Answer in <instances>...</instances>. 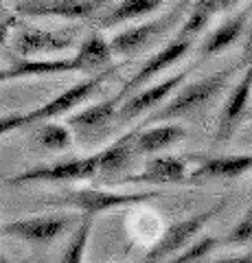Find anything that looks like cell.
<instances>
[{
  "label": "cell",
  "mask_w": 252,
  "mask_h": 263,
  "mask_svg": "<svg viewBox=\"0 0 252 263\" xmlns=\"http://www.w3.org/2000/svg\"><path fill=\"white\" fill-rule=\"evenodd\" d=\"M160 195H162L160 191L112 193V191H103V189L88 186V189H66V191L48 197V204L72 209L77 213H92V215H99V213H105V211H114V209L136 206V204H143V202H151Z\"/></svg>",
  "instance_id": "obj_3"
},
{
  "label": "cell",
  "mask_w": 252,
  "mask_h": 263,
  "mask_svg": "<svg viewBox=\"0 0 252 263\" xmlns=\"http://www.w3.org/2000/svg\"><path fill=\"white\" fill-rule=\"evenodd\" d=\"M219 246H222V239H217L213 235H204L200 237L198 241H191L189 246H184V252L178 254L173 259L176 263H195V261H204L208 259V254H213Z\"/></svg>",
  "instance_id": "obj_23"
},
{
  "label": "cell",
  "mask_w": 252,
  "mask_h": 263,
  "mask_svg": "<svg viewBox=\"0 0 252 263\" xmlns=\"http://www.w3.org/2000/svg\"><path fill=\"white\" fill-rule=\"evenodd\" d=\"M189 7H191V0H180V3L176 7H171L167 13H162L160 18L143 22V24H138V27H129L125 31L117 33V35L108 42L112 57H127V55L141 53L149 42H153V40L160 37L162 33H167L169 29H173L176 24L184 18V13Z\"/></svg>",
  "instance_id": "obj_4"
},
{
  "label": "cell",
  "mask_w": 252,
  "mask_h": 263,
  "mask_svg": "<svg viewBox=\"0 0 252 263\" xmlns=\"http://www.w3.org/2000/svg\"><path fill=\"white\" fill-rule=\"evenodd\" d=\"M29 117L27 112H11V114H3L0 117V136L9 134V132L15 129H22V127H29Z\"/></svg>",
  "instance_id": "obj_25"
},
{
  "label": "cell",
  "mask_w": 252,
  "mask_h": 263,
  "mask_svg": "<svg viewBox=\"0 0 252 263\" xmlns=\"http://www.w3.org/2000/svg\"><path fill=\"white\" fill-rule=\"evenodd\" d=\"M226 204H228V200H219V202L213 204V206L195 213V215L186 217L182 221H176V224H171L165 230V233H162L158 243L143 257V261H147V263L149 261H153V263H156V261H165V259H169V254H176L178 250H182L184 246H189L195 237H198V233L202 228H204L206 224H210V221H213L219 213L226 209Z\"/></svg>",
  "instance_id": "obj_7"
},
{
  "label": "cell",
  "mask_w": 252,
  "mask_h": 263,
  "mask_svg": "<svg viewBox=\"0 0 252 263\" xmlns=\"http://www.w3.org/2000/svg\"><path fill=\"white\" fill-rule=\"evenodd\" d=\"M235 261H241V263H246V261H252V257H243V259H235Z\"/></svg>",
  "instance_id": "obj_30"
},
{
  "label": "cell",
  "mask_w": 252,
  "mask_h": 263,
  "mask_svg": "<svg viewBox=\"0 0 252 263\" xmlns=\"http://www.w3.org/2000/svg\"><path fill=\"white\" fill-rule=\"evenodd\" d=\"M96 11L94 3L88 0H20L15 3V13L29 18H66L79 20Z\"/></svg>",
  "instance_id": "obj_13"
},
{
  "label": "cell",
  "mask_w": 252,
  "mask_h": 263,
  "mask_svg": "<svg viewBox=\"0 0 252 263\" xmlns=\"http://www.w3.org/2000/svg\"><path fill=\"white\" fill-rule=\"evenodd\" d=\"M250 95H252V64H248L246 72L235 84V88L230 90V95L222 108V114H219V121H217V134H215L217 145L228 143L235 136L237 127L243 123V117H246V110L250 103Z\"/></svg>",
  "instance_id": "obj_11"
},
{
  "label": "cell",
  "mask_w": 252,
  "mask_h": 263,
  "mask_svg": "<svg viewBox=\"0 0 252 263\" xmlns=\"http://www.w3.org/2000/svg\"><path fill=\"white\" fill-rule=\"evenodd\" d=\"M206 3L213 7L215 13H219V11H230L232 7L239 3V0H206Z\"/></svg>",
  "instance_id": "obj_27"
},
{
  "label": "cell",
  "mask_w": 252,
  "mask_h": 263,
  "mask_svg": "<svg viewBox=\"0 0 252 263\" xmlns=\"http://www.w3.org/2000/svg\"><path fill=\"white\" fill-rule=\"evenodd\" d=\"M117 75V68L114 66H108V68H101L99 75H94L90 79H84L75 84L72 88L64 90L62 95H57L55 99H51L48 103H44L42 108H37L33 112H27L29 117V123L31 125H35L40 121H51V119H57V117H64V114H68L70 110H75L79 103H84L86 99H90L94 95L96 88H101L105 81L110 77Z\"/></svg>",
  "instance_id": "obj_9"
},
{
  "label": "cell",
  "mask_w": 252,
  "mask_h": 263,
  "mask_svg": "<svg viewBox=\"0 0 252 263\" xmlns=\"http://www.w3.org/2000/svg\"><path fill=\"white\" fill-rule=\"evenodd\" d=\"M31 143L46 152H64L72 143V132L68 129V125L40 121V125L31 134Z\"/></svg>",
  "instance_id": "obj_21"
},
{
  "label": "cell",
  "mask_w": 252,
  "mask_h": 263,
  "mask_svg": "<svg viewBox=\"0 0 252 263\" xmlns=\"http://www.w3.org/2000/svg\"><path fill=\"white\" fill-rule=\"evenodd\" d=\"M237 70H239V64H235V66H228V68L217 70L213 75H206L189 86H184L180 92H176L165 105L153 110L138 127H147V125H153V123H167V121H176L182 117H191V114H195L198 110L206 108V105L228 86V81L235 77Z\"/></svg>",
  "instance_id": "obj_2"
},
{
  "label": "cell",
  "mask_w": 252,
  "mask_h": 263,
  "mask_svg": "<svg viewBox=\"0 0 252 263\" xmlns=\"http://www.w3.org/2000/svg\"><path fill=\"white\" fill-rule=\"evenodd\" d=\"M141 127H136L132 132H127L121 138H117L110 147L101 149V171H99V178L110 182V180H119L121 171H125L129 167V162L136 158L134 154V136Z\"/></svg>",
  "instance_id": "obj_18"
},
{
  "label": "cell",
  "mask_w": 252,
  "mask_h": 263,
  "mask_svg": "<svg viewBox=\"0 0 252 263\" xmlns=\"http://www.w3.org/2000/svg\"><path fill=\"white\" fill-rule=\"evenodd\" d=\"M0 84H3V68H0Z\"/></svg>",
  "instance_id": "obj_31"
},
{
  "label": "cell",
  "mask_w": 252,
  "mask_h": 263,
  "mask_svg": "<svg viewBox=\"0 0 252 263\" xmlns=\"http://www.w3.org/2000/svg\"><path fill=\"white\" fill-rule=\"evenodd\" d=\"M248 18H250V9H243L241 13H237V15H232V18L226 20L222 27H217L204 40V44L200 46V57L202 60L213 57L217 53L226 51V48H230L243 35V31H246V27H248Z\"/></svg>",
  "instance_id": "obj_19"
},
{
  "label": "cell",
  "mask_w": 252,
  "mask_h": 263,
  "mask_svg": "<svg viewBox=\"0 0 252 263\" xmlns=\"http://www.w3.org/2000/svg\"><path fill=\"white\" fill-rule=\"evenodd\" d=\"M252 171V154H235V156H217L208 158L193 169L189 180H217V178H237Z\"/></svg>",
  "instance_id": "obj_17"
},
{
  "label": "cell",
  "mask_w": 252,
  "mask_h": 263,
  "mask_svg": "<svg viewBox=\"0 0 252 263\" xmlns=\"http://www.w3.org/2000/svg\"><path fill=\"white\" fill-rule=\"evenodd\" d=\"M248 243H252V197L243 217L237 221V226L226 235V239H222V246H248Z\"/></svg>",
  "instance_id": "obj_24"
},
{
  "label": "cell",
  "mask_w": 252,
  "mask_h": 263,
  "mask_svg": "<svg viewBox=\"0 0 252 263\" xmlns=\"http://www.w3.org/2000/svg\"><path fill=\"white\" fill-rule=\"evenodd\" d=\"M195 66H198V62H195L193 66H189V68L180 70L178 75L169 77V79H162V81H158V84H153V86L145 88V90L138 88L136 92H132L123 103H121L114 123L117 125H125V123H129L132 119L141 117V114L149 112V110H156L162 101H167V99L184 84V79H189V75L193 72Z\"/></svg>",
  "instance_id": "obj_8"
},
{
  "label": "cell",
  "mask_w": 252,
  "mask_h": 263,
  "mask_svg": "<svg viewBox=\"0 0 252 263\" xmlns=\"http://www.w3.org/2000/svg\"><path fill=\"white\" fill-rule=\"evenodd\" d=\"M241 64H252V24H250V31H248V40H246V46H243Z\"/></svg>",
  "instance_id": "obj_28"
},
{
  "label": "cell",
  "mask_w": 252,
  "mask_h": 263,
  "mask_svg": "<svg viewBox=\"0 0 252 263\" xmlns=\"http://www.w3.org/2000/svg\"><path fill=\"white\" fill-rule=\"evenodd\" d=\"M101 171V152L86 158H72L53 164H37L22 174L13 176L9 184H29V182H81V180L99 178Z\"/></svg>",
  "instance_id": "obj_6"
},
{
  "label": "cell",
  "mask_w": 252,
  "mask_h": 263,
  "mask_svg": "<svg viewBox=\"0 0 252 263\" xmlns=\"http://www.w3.org/2000/svg\"><path fill=\"white\" fill-rule=\"evenodd\" d=\"M125 99L117 92L114 97L105 99V101H99V103L90 105V108H86V110H81L77 114H72V117H68L66 125L75 129L79 136H92V134H96V132H101V129H108L112 123H114L117 112H119V108H121V103Z\"/></svg>",
  "instance_id": "obj_15"
},
{
  "label": "cell",
  "mask_w": 252,
  "mask_h": 263,
  "mask_svg": "<svg viewBox=\"0 0 252 263\" xmlns=\"http://www.w3.org/2000/svg\"><path fill=\"white\" fill-rule=\"evenodd\" d=\"M77 213H55V215H35V217H22L13 219L0 228V233L11 239H18L24 243L48 246L57 241L64 233L77 224Z\"/></svg>",
  "instance_id": "obj_5"
},
{
  "label": "cell",
  "mask_w": 252,
  "mask_h": 263,
  "mask_svg": "<svg viewBox=\"0 0 252 263\" xmlns=\"http://www.w3.org/2000/svg\"><path fill=\"white\" fill-rule=\"evenodd\" d=\"M193 40L195 37H189V35H182V33H178V35L169 42L162 51H158L156 55H151L147 62L143 64V68L136 72V75L132 79H127L123 88L119 90V95L127 99L132 92H136L138 88H143L147 81H151L153 77H158L162 70H167V68H171L173 64H178L182 60V57L191 51V46H193Z\"/></svg>",
  "instance_id": "obj_10"
},
{
  "label": "cell",
  "mask_w": 252,
  "mask_h": 263,
  "mask_svg": "<svg viewBox=\"0 0 252 263\" xmlns=\"http://www.w3.org/2000/svg\"><path fill=\"white\" fill-rule=\"evenodd\" d=\"M189 180L186 164L173 156H156L143 167L141 174L121 178L123 184H182Z\"/></svg>",
  "instance_id": "obj_14"
},
{
  "label": "cell",
  "mask_w": 252,
  "mask_h": 263,
  "mask_svg": "<svg viewBox=\"0 0 252 263\" xmlns=\"http://www.w3.org/2000/svg\"><path fill=\"white\" fill-rule=\"evenodd\" d=\"M72 46H75V35L72 33L27 27L15 33L11 42V51L18 57H35V55L64 53Z\"/></svg>",
  "instance_id": "obj_12"
},
{
  "label": "cell",
  "mask_w": 252,
  "mask_h": 263,
  "mask_svg": "<svg viewBox=\"0 0 252 263\" xmlns=\"http://www.w3.org/2000/svg\"><path fill=\"white\" fill-rule=\"evenodd\" d=\"M112 62V51L108 40L99 33L86 37L79 44V51L72 57L60 60H33V57H18L9 68H3V81L24 79V77H48V75H66V72H94L105 68Z\"/></svg>",
  "instance_id": "obj_1"
},
{
  "label": "cell",
  "mask_w": 252,
  "mask_h": 263,
  "mask_svg": "<svg viewBox=\"0 0 252 263\" xmlns=\"http://www.w3.org/2000/svg\"><path fill=\"white\" fill-rule=\"evenodd\" d=\"M186 136V129L182 125H173L171 121L167 123H153V127L147 125V129L136 132L134 136V154L136 156H151L158 154L167 147L176 145Z\"/></svg>",
  "instance_id": "obj_16"
},
{
  "label": "cell",
  "mask_w": 252,
  "mask_h": 263,
  "mask_svg": "<svg viewBox=\"0 0 252 263\" xmlns=\"http://www.w3.org/2000/svg\"><path fill=\"white\" fill-rule=\"evenodd\" d=\"M160 5H162V0H121L114 9L99 20V27L112 29V27H117V24L138 20V18H143V15L158 11Z\"/></svg>",
  "instance_id": "obj_20"
},
{
  "label": "cell",
  "mask_w": 252,
  "mask_h": 263,
  "mask_svg": "<svg viewBox=\"0 0 252 263\" xmlns=\"http://www.w3.org/2000/svg\"><path fill=\"white\" fill-rule=\"evenodd\" d=\"M94 217L92 213H81L77 224H75V233H72L68 246L62 252V261L64 263H81L84 261V254L88 248V241H90V233L94 228Z\"/></svg>",
  "instance_id": "obj_22"
},
{
  "label": "cell",
  "mask_w": 252,
  "mask_h": 263,
  "mask_svg": "<svg viewBox=\"0 0 252 263\" xmlns=\"http://www.w3.org/2000/svg\"><path fill=\"white\" fill-rule=\"evenodd\" d=\"M243 121H252V105L246 110V117H243Z\"/></svg>",
  "instance_id": "obj_29"
},
{
  "label": "cell",
  "mask_w": 252,
  "mask_h": 263,
  "mask_svg": "<svg viewBox=\"0 0 252 263\" xmlns=\"http://www.w3.org/2000/svg\"><path fill=\"white\" fill-rule=\"evenodd\" d=\"M13 24H15V18L9 11H5L3 7H0V46L7 42V37H9V31H11Z\"/></svg>",
  "instance_id": "obj_26"
}]
</instances>
